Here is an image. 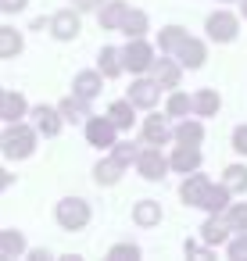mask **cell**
I'll list each match as a JSON object with an SVG mask.
<instances>
[{
    "mask_svg": "<svg viewBox=\"0 0 247 261\" xmlns=\"http://www.w3.org/2000/svg\"><path fill=\"white\" fill-rule=\"evenodd\" d=\"M36 143H40V129L29 125V122H11L4 125V136H0V154L8 161H26L36 154Z\"/></svg>",
    "mask_w": 247,
    "mask_h": 261,
    "instance_id": "6da1fadb",
    "label": "cell"
},
{
    "mask_svg": "<svg viewBox=\"0 0 247 261\" xmlns=\"http://www.w3.org/2000/svg\"><path fill=\"white\" fill-rule=\"evenodd\" d=\"M90 218H93V207H90L83 197H61L58 207H54V222H58L65 232H79V229H86Z\"/></svg>",
    "mask_w": 247,
    "mask_h": 261,
    "instance_id": "7a4b0ae2",
    "label": "cell"
},
{
    "mask_svg": "<svg viewBox=\"0 0 247 261\" xmlns=\"http://www.w3.org/2000/svg\"><path fill=\"white\" fill-rule=\"evenodd\" d=\"M122 54H126V72H133V75H147V72L154 68V61H158L161 50H154V43H151L147 36H140V40H126Z\"/></svg>",
    "mask_w": 247,
    "mask_h": 261,
    "instance_id": "3957f363",
    "label": "cell"
},
{
    "mask_svg": "<svg viewBox=\"0 0 247 261\" xmlns=\"http://www.w3.org/2000/svg\"><path fill=\"white\" fill-rule=\"evenodd\" d=\"M118 125L111 122V115L104 111V115H90L86 118V125H83V136H86V143L90 147H97V150H111L115 143H118Z\"/></svg>",
    "mask_w": 247,
    "mask_h": 261,
    "instance_id": "277c9868",
    "label": "cell"
},
{
    "mask_svg": "<svg viewBox=\"0 0 247 261\" xmlns=\"http://www.w3.org/2000/svg\"><path fill=\"white\" fill-rule=\"evenodd\" d=\"M136 172H140V179H147V182H161V179L172 172V161H168V154H161V147L143 143V150H140V158H136Z\"/></svg>",
    "mask_w": 247,
    "mask_h": 261,
    "instance_id": "5b68a950",
    "label": "cell"
},
{
    "mask_svg": "<svg viewBox=\"0 0 247 261\" xmlns=\"http://www.w3.org/2000/svg\"><path fill=\"white\" fill-rule=\"evenodd\" d=\"M204 33H208L211 43H233L240 36V15H233V11H211L204 18Z\"/></svg>",
    "mask_w": 247,
    "mask_h": 261,
    "instance_id": "8992f818",
    "label": "cell"
},
{
    "mask_svg": "<svg viewBox=\"0 0 247 261\" xmlns=\"http://www.w3.org/2000/svg\"><path fill=\"white\" fill-rule=\"evenodd\" d=\"M83 11L76 8H61V11H54L51 18H47V29H51V36L58 40V43H72L79 33H83V18H79Z\"/></svg>",
    "mask_w": 247,
    "mask_h": 261,
    "instance_id": "52a82bcc",
    "label": "cell"
},
{
    "mask_svg": "<svg viewBox=\"0 0 247 261\" xmlns=\"http://www.w3.org/2000/svg\"><path fill=\"white\" fill-rule=\"evenodd\" d=\"M161 93H165V90H161V83L147 72V75H136V79L129 83V93H126V97H129L140 111H154V108H158V100H161Z\"/></svg>",
    "mask_w": 247,
    "mask_h": 261,
    "instance_id": "ba28073f",
    "label": "cell"
},
{
    "mask_svg": "<svg viewBox=\"0 0 247 261\" xmlns=\"http://www.w3.org/2000/svg\"><path fill=\"white\" fill-rule=\"evenodd\" d=\"M140 136H143V143H151V147H165V143H172L176 140V125H172V118L161 111H151L147 118H143V125H140Z\"/></svg>",
    "mask_w": 247,
    "mask_h": 261,
    "instance_id": "9c48e42d",
    "label": "cell"
},
{
    "mask_svg": "<svg viewBox=\"0 0 247 261\" xmlns=\"http://www.w3.org/2000/svg\"><path fill=\"white\" fill-rule=\"evenodd\" d=\"M29 118H33V125L40 129V136H43V140L61 136V129L68 125V122H65V115H61V108H51V104H36V108L29 111Z\"/></svg>",
    "mask_w": 247,
    "mask_h": 261,
    "instance_id": "30bf717a",
    "label": "cell"
},
{
    "mask_svg": "<svg viewBox=\"0 0 247 261\" xmlns=\"http://www.w3.org/2000/svg\"><path fill=\"white\" fill-rule=\"evenodd\" d=\"M183 61L176 58V54H158V61H154V68H151V75L161 83V90H179V79H183Z\"/></svg>",
    "mask_w": 247,
    "mask_h": 261,
    "instance_id": "8fae6325",
    "label": "cell"
},
{
    "mask_svg": "<svg viewBox=\"0 0 247 261\" xmlns=\"http://www.w3.org/2000/svg\"><path fill=\"white\" fill-rule=\"evenodd\" d=\"M197 232H201V240H204L208 247H215V250H218V247H226V243L233 240V225L226 222V215H208V218L201 222V229H197Z\"/></svg>",
    "mask_w": 247,
    "mask_h": 261,
    "instance_id": "7c38bea8",
    "label": "cell"
},
{
    "mask_svg": "<svg viewBox=\"0 0 247 261\" xmlns=\"http://www.w3.org/2000/svg\"><path fill=\"white\" fill-rule=\"evenodd\" d=\"M29 100L18 93V90H4L0 93V122L4 125H11V122H26L29 118Z\"/></svg>",
    "mask_w": 247,
    "mask_h": 261,
    "instance_id": "4fadbf2b",
    "label": "cell"
},
{
    "mask_svg": "<svg viewBox=\"0 0 247 261\" xmlns=\"http://www.w3.org/2000/svg\"><path fill=\"white\" fill-rule=\"evenodd\" d=\"M168 161H172V172H176V175H190V172H201L204 154H201V147L176 143V147H172V154H168Z\"/></svg>",
    "mask_w": 247,
    "mask_h": 261,
    "instance_id": "5bb4252c",
    "label": "cell"
},
{
    "mask_svg": "<svg viewBox=\"0 0 247 261\" xmlns=\"http://www.w3.org/2000/svg\"><path fill=\"white\" fill-rule=\"evenodd\" d=\"M129 11H133V8L126 4V0H104L101 11H97V22H101V29H104V33H122V25H126Z\"/></svg>",
    "mask_w": 247,
    "mask_h": 261,
    "instance_id": "9a60e30c",
    "label": "cell"
},
{
    "mask_svg": "<svg viewBox=\"0 0 247 261\" xmlns=\"http://www.w3.org/2000/svg\"><path fill=\"white\" fill-rule=\"evenodd\" d=\"M208 186H211V179H208L204 172H190V175H183V182H179V200H183L186 207H201Z\"/></svg>",
    "mask_w": 247,
    "mask_h": 261,
    "instance_id": "2e32d148",
    "label": "cell"
},
{
    "mask_svg": "<svg viewBox=\"0 0 247 261\" xmlns=\"http://www.w3.org/2000/svg\"><path fill=\"white\" fill-rule=\"evenodd\" d=\"M104 72L101 68H86V72H76V79H72V93H79V97H86V100H97L101 97V90H104Z\"/></svg>",
    "mask_w": 247,
    "mask_h": 261,
    "instance_id": "e0dca14e",
    "label": "cell"
},
{
    "mask_svg": "<svg viewBox=\"0 0 247 261\" xmlns=\"http://www.w3.org/2000/svg\"><path fill=\"white\" fill-rule=\"evenodd\" d=\"M176 58L183 61L186 72H197V68H204V61H208V43L197 40V36H186V43L176 50Z\"/></svg>",
    "mask_w": 247,
    "mask_h": 261,
    "instance_id": "ac0fdd59",
    "label": "cell"
},
{
    "mask_svg": "<svg viewBox=\"0 0 247 261\" xmlns=\"http://www.w3.org/2000/svg\"><path fill=\"white\" fill-rule=\"evenodd\" d=\"M26 254H29V243H26L22 229H0V257L15 261V257H26Z\"/></svg>",
    "mask_w": 247,
    "mask_h": 261,
    "instance_id": "d6986e66",
    "label": "cell"
},
{
    "mask_svg": "<svg viewBox=\"0 0 247 261\" xmlns=\"http://www.w3.org/2000/svg\"><path fill=\"white\" fill-rule=\"evenodd\" d=\"M229 204H233V190L226 182H211L208 193H204V200H201V211L204 215H222Z\"/></svg>",
    "mask_w": 247,
    "mask_h": 261,
    "instance_id": "ffe728a7",
    "label": "cell"
},
{
    "mask_svg": "<svg viewBox=\"0 0 247 261\" xmlns=\"http://www.w3.org/2000/svg\"><path fill=\"white\" fill-rule=\"evenodd\" d=\"M58 108H61V115H65V122H68V125H86V118L93 115V111H90V100H86V97H79V93H68Z\"/></svg>",
    "mask_w": 247,
    "mask_h": 261,
    "instance_id": "44dd1931",
    "label": "cell"
},
{
    "mask_svg": "<svg viewBox=\"0 0 247 261\" xmlns=\"http://www.w3.org/2000/svg\"><path fill=\"white\" fill-rule=\"evenodd\" d=\"M204 122L201 115L197 118H176V143H186V147H201L204 143Z\"/></svg>",
    "mask_w": 247,
    "mask_h": 261,
    "instance_id": "7402d4cb",
    "label": "cell"
},
{
    "mask_svg": "<svg viewBox=\"0 0 247 261\" xmlns=\"http://www.w3.org/2000/svg\"><path fill=\"white\" fill-rule=\"evenodd\" d=\"M161 218H165V211H161V204H158V200L143 197V200H136V204H133V222H136L140 229H154V225H161Z\"/></svg>",
    "mask_w": 247,
    "mask_h": 261,
    "instance_id": "603a6c76",
    "label": "cell"
},
{
    "mask_svg": "<svg viewBox=\"0 0 247 261\" xmlns=\"http://www.w3.org/2000/svg\"><path fill=\"white\" fill-rule=\"evenodd\" d=\"M97 68L104 72V79H118V75L126 72V54H122V47H101Z\"/></svg>",
    "mask_w": 247,
    "mask_h": 261,
    "instance_id": "cb8c5ba5",
    "label": "cell"
},
{
    "mask_svg": "<svg viewBox=\"0 0 247 261\" xmlns=\"http://www.w3.org/2000/svg\"><path fill=\"white\" fill-rule=\"evenodd\" d=\"M122 172H126V165H122L115 154H108L104 161H97V165H93V182H97V186H118Z\"/></svg>",
    "mask_w": 247,
    "mask_h": 261,
    "instance_id": "d4e9b609",
    "label": "cell"
},
{
    "mask_svg": "<svg viewBox=\"0 0 247 261\" xmlns=\"http://www.w3.org/2000/svg\"><path fill=\"white\" fill-rule=\"evenodd\" d=\"M136 111H140V108H136L129 97H122V100H111V104H108V115H111V122H115L122 133H129V129L136 125Z\"/></svg>",
    "mask_w": 247,
    "mask_h": 261,
    "instance_id": "484cf974",
    "label": "cell"
},
{
    "mask_svg": "<svg viewBox=\"0 0 247 261\" xmlns=\"http://www.w3.org/2000/svg\"><path fill=\"white\" fill-rule=\"evenodd\" d=\"M218 108H222V97H218V90H211V86H201V90L193 93V115H201V118H215V115H218Z\"/></svg>",
    "mask_w": 247,
    "mask_h": 261,
    "instance_id": "4316f807",
    "label": "cell"
},
{
    "mask_svg": "<svg viewBox=\"0 0 247 261\" xmlns=\"http://www.w3.org/2000/svg\"><path fill=\"white\" fill-rule=\"evenodd\" d=\"M22 50H26V36H22L18 29H11V25H0V58L11 61V58H18Z\"/></svg>",
    "mask_w": 247,
    "mask_h": 261,
    "instance_id": "83f0119b",
    "label": "cell"
},
{
    "mask_svg": "<svg viewBox=\"0 0 247 261\" xmlns=\"http://www.w3.org/2000/svg\"><path fill=\"white\" fill-rule=\"evenodd\" d=\"M186 29L183 25H165V29H158V50L161 54H176L183 43H186Z\"/></svg>",
    "mask_w": 247,
    "mask_h": 261,
    "instance_id": "f1b7e54d",
    "label": "cell"
},
{
    "mask_svg": "<svg viewBox=\"0 0 247 261\" xmlns=\"http://www.w3.org/2000/svg\"><path fill=\"white\" fill-rule=\"evenodd\" d=\"M147 33H151V18H147V11L133 8L129 18H126V25H122V36H126V40H140V36H147Z\"/></svg>",
    "mask_w": 247,
    "mask_h": 261,
    "instance_id": "f546056e",
    "label": "cell"
},
{
    "mask_svg": "<svg viewBox=\"0 0 247 261\" xmlns=\"http://www.w3.org/2000/svg\"><path fill=\"white\" fill-rule=\"evenodd\" d=\"M165 115H168V118H186V115H193V97H186L183 90H168Z\"/></svg>",
    "mask_w": 247,
    "mask_h": 261,
    "instance_id": "4dcf8cb0",
    "label": "cell"
},
{
    "mask_svg": "<svg viewBox=\"0 0 247 261\" xmlns=\"http://www.w3.org/2000/svg\"><path fill=\"white\" fill-rule=\"evenodd\" d=\"M222 182L233 190V197L247 193V165H226L222 168Z\"/></svg>",
    "mask_w": 247,
    "mask_h": 261,
    "instance_id": "1f68e13d",
    "label": "cell"
},
{
    "mask_svg": "<svg viewBox=\"0 0 247 261\" xmlns=\"http://www.w3.org/2000/svg\"><path fill=\"white\" fill-rule=\"evenodd\" d=\"M140 150H143V143H133V140H118L115 147H111V154L129 168V165H136V158H140Z\"/></svg>",
    "mask_w": 247,
    "mask_h": 261,
    "instance_id": "d6a6232c",
    "label": "cell"
},
{
    "mask_svg": "<svg viewBox=\"0 0 247 261\" xmlns=\"http://www.w3.org/2000/svg\"><path fill=\"white\" fill-rule=\"evenodd\" d=\"M140 257H143V250L136 243H115L108 250V261H140Z\"/></svg>",
    "mask_w": 247,
    "mask_h": 261,
    "instance_id": "836d02e7",
    "label": "cell"
},
{
    "mask_svg": "<svg viewBox=\"0 0 247 261\" xmlns=\"http://www.w3.org/2000/svg\"><path fill=\"white\" fill-rule=\"evenodd\" d=\"M222 215H226V222L233 225V232H247V204H229Z\"/></svg>",
    "mask_w": 247,
    "mask_h": 261,
    "instance_id": "e575fe53",
    "label": "cell"
},
{
    "mask_svg": "<svg viewBox=\"0 0 247 261\" xmlns=\"http://www.w3.org/2000/svg\"><path fill=\"white\" fill-rule=\"evenodd\" d=\"M229 261H247V232H233V240L222 247Z\"/></svg>",
    "mask_w": 247,
    "mask_h": 261,
    "instance_id": "d590c367",
    "label": "cell"
},
{
    "mask_svg": "<svg viewBox=\"0 0 247 261\" xmlns=\"http://www.w3.org/2000/svg\"><path fill=\"white\" fill-rule=\"evenodd\" d=\"M229 143H233V150H236L240 158H247V122L233 129V140H229Z\"/></svg>",
    "mask_w": 247,
    "mask_h": 261,
    "instance_id": "8d00e7d4",
    "label": "cell"
},
{
    "mask_svg": "<svg viewBox=\"0 0 247 261\" xmlns=\"http://www.w3.org/2000/svg\"><path fill=\"white\" fill-rule=\"evenodd\" d=\"M29 8V0H0V11L4 15H22Z\"/></svg>",
    "mask_w": 247,
    "mask_h": 261,
    "instance_id": "74e56055",
    "label": "cell"
},
{
    "mask_svg": "<svg viewBox=\"0 0 247 261\" xmlns=\"http://www.w3.org/2000/svg\"><path fill=\"white\" fill-rule=\"evenodd\" d=\"M26 257H29V261H51L54 254H51L47 247H29V254H26Z\"/></svg>",
    "mask_w": 247,
    "mask_h": 261,
    "instance_id": "f35d334b",
    "label": "cell"
},
{
    "mask_svg": "<svg viewBox=\"0 0 247 261\" xmlns=\"http://www.w3.org/2000/svg\"><path fill=\"white\" fill-rule=\"evenodd\" d=\"M101 4H104V0H79V11H101Z\"/></svg>",
    "mask_w": 247,
    "mask_h": 261,
    "instance_id": "ab89813d",
    "label": "cell"
},
{
    "mask_svg": "<svg viewBox=\"0 0 247 261\" xmlns=\"http://www.w3.org/2000/svg\"><path fill=\"white\" fill-rule=\"evenodd\" d=\"M240 18L247 22V0H240Z\"/></svg>",
    "mask_w": 247,
    "mask_h": 261,
    "instance_id": "60d3db41",
    "label": "cell"
},
{
    "mask_svg": "<svg viewBox=\"0 0 247 261\" xmlns=\"http://www.w3.org/2000/svg\"><path fill=\"white\" fill-rule=\"evenodd\" d=\"M218 4H236V0H218Z\"/></svg>",
    "mask_w": 247,
    "mask_h": 261,
    "instance_id": "b9f144b4",
    "label": "cell"
},
{
    "mask_svg": "<svg viewBox=\"0 0 247 261\" xmlns=\"http://www.w3.org/2000/svg\"><path fill=\"white\" fill-rule=\"evenodd\" d=\"M72 4H79V0H72Z\"/></svg>",
    "mask_w": 247,
    "mask_h": 261,
    "instance_id": "7bdbcfd3",
    "label": "cell"
}]
</instances>
